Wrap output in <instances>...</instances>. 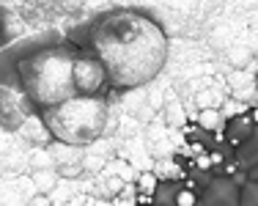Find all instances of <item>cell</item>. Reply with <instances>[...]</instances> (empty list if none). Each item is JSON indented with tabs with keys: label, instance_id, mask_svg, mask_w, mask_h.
<instances>
[{
	"label": "cell",
	"instance_id": "cell-1",
	"mask_svg": "<svg viewBox=\"0 0 258 206\" xmlns=\"http://www.w3.org/2000/svg\"><path fill=\"white\" fill-rule=\"evenodd\" d=\"M75 58L66 50H44L22 60L20 72L28 94L41 105H63L77 94L75 88Z\"/></svg>",
	"mask_w": 258,
	"mask_h": 206
},
{
	"label": "cell",
	"instance_id": "cell-2",
	"mask_svg": "<svg viewBox=\"0 0 258 206\" xmlns=\"http://www.w3.org/2000/svg\"><path fill=\"white\" fill-rule=\"evenodd\" d=\"M104 83L102 66L94 58H75V88L77 91H96Z\"/></svg>",
	"mask_w": 258,
	"mask_h": 206
},
{
	"label": "cell",
	"instance_id": "cell-3",
	"mask_svg": "<svg viewBox=\"0 0 258 206\" xmlns=\"http://www.w3.org/2000/svg\"><path fill=\"white\" fill-rule=\"evenodd\" d=\"M179 192H181V187H179V184H162V187L157 184V190H154V198H157L159 203H176V198H179Z\"/></svg>",
	"mask_w": 258,
	"mask_h": 206
},
{
	"label": "cell",
	"instance_id": "cell-4",
	"mask_svg": "<svg viewBox=\"0 0 258 206\" xmlns=\"http://www.w3.org/2000/svg\"><path fill=\"white\" fill-rule=\"evenodd\" d=\"M138 187H140V192H143V195H154L157 176H154V173H143V176L138 179Z\"/></svg>",
	"mask_w": 258,
	"mask_h": 206
},
{
	"label": "cell",
	"instance_id": "cell-5",
	"mask_svg": "<svg viewBox=\"0 0 258 206\" xmlns=\"http://www.w3.org/2000/svg\"><path fill=\"white\" fill-rule=\"evenodd\" d=\"M198 121H201V126H204V129H217V126H220L217 124L220 118H217V113H214V110H204Z\"/></svg>",
	"mask_w": 258,
	"mask_h": 206
},
{
	"label": "cell",
	"instance_id": "cell-6",
	"mask_svg": "<svg viewBox=\"0 0 258 206\" xmlns=\"http://www.w3.org/2000/svg\"><path fill=\"white\" fill-rule=\"evenodd\" d=\"M198 165H201V168H204V171H206V168L212 165V160H209V157H201V160H198Z\"/></svg>",
	"mask_w": 258,
	"mask_h": 206
}]
</instances>
